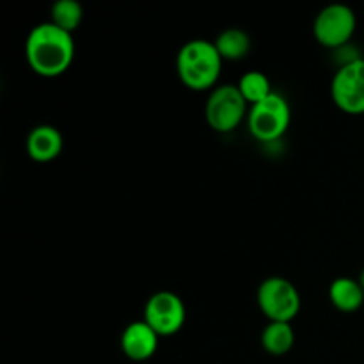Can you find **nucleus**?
Listing matches in <instances>:
<instances>
[{"mask_svg": "<svg viewBox=\"0 0 364 364\" xmlns=\"http://www.w3.org/2000/svg\"><path fill=\"white\" fill-rule=\"evenodd\" d=\"M25 59L39 77H59L75 59L73 34L63 31L52 21L36 25L25 41Z\"/></svg>", "mask_w": 364, "mask_h": 364, "instance_id": "f257e3e1", "label": "nucleus"}, {"mask_svg": "<svg viewBox=\"0 0 364 364\" xmlns=\"http://www.w3.org/2000/svg\"><path fill=\"white\" fill-rule=\"evenodd\" d=\"M329 299L341 313H355L364 304V290L352 277H338L329 287Z\"/></svg>", "mask_w": 364, "mask_h": 364, "instance_id": "9b49d317", "label": "nucleus"}, {"mask_svg": "<svg viewBox=\"0 0 364 364\" xmlns=\"http://www.w3.org/2000/svg\"><path fill=\"white\" fill-rule=\"evenodd\" d=\"M247 105L238 85L224 84L210 92L205 105V117L208 127L219 134H230L240 127L247 117Z\"/></svg>", "mask_w": 364, "mask_h": 364, "instance_id": "7ed1b4c3", "label": "nucleus"}, {"mask_svg": "<svg viewBox=\"0 0 364 364\" xmlns=\"http://www.w3.org/2000/svg\"><path fill=\"white\" fill-rule=\"evenodd\" d=\"M291 121V110L287 100L277 92L249 109L247 127L255 139L274 142L287 134Z\"/></svg>", "mask_w": 364, "mask_h": 364, "instance_id": "39448f33", "label": "nucleus"}, {"mask_svg": "<svg viewBox=\"0 0 364 364\" xmlns=\"http://www.w3.org/2000/svg\"><path fill=\"white\" fill-rule=\"evenodd\" d=\"M52 23L73 34L84 20V9L77 0H57L50 11Z\"/></svg>", "mask_w": 364, "mask_h": 364, "instance_id": "4468645a", "label": "nucleus"}, {"mask_svg": "<svg viewBox=\"0 0 364 364\" xmlns=\"http://www.w3.org/2000/svg\"><path fill=\"white\" fill-rule=\"evenodd\" d=\"M295 333L291 323L269 322L262 333V347L270 355H287L294 348Z\"/></svg>", "mask_w": 364, "mask_h": 364, "instance_id": "f8f14e48", "label": "nucleus"}, {"mask_svg": "<svg viewBox=\"0 0 364 364\" xmlns=\"http://www.w3.org/2000/svg\"><path fill=\"white\" fill-rule=\"evenodd\" d=\"M223 70V57L213 41L192 39L176 55V71L181 84L192 91H208L217 84Z\"/></svg>", "mask_w": 364, "mask_h": 364, "instance_id": "f03ea898", "label": "nucleus"}, {"mask_svg": "<svg viewBox=\"0 0 364 364\" xmlns=\"http://www.w3.org/2000/svg\"><path fill=\"white\" fill-rule=\"evenodd\" d=\"M334 105L345 114H364V57L345 63L336 71L331 84Z\"/></svg>", "mask_w": 364, "mask_h": 364, "instance_id": "0eeeda50", "label": "nucleus"}, {"mask_svg": "<svg viewBox=\"0 0 364 364\" xmlns=\"http://www.w3.org/2000/svg\"><path fill=\"white\" fill-rule=\"evenodd\" d=\"M238 89H240L242 96L245 98V102L249 105H256V103L263 102L265 98H269L272 95V87H270V80L267 78V75L259 73V71H249V73L242 75V78L238 80Z\"/></svg>", "mask_w": 364, "mask_h": 364, "instance_id": "2eb2a0df", "label": "nucleus"}, {"mask_svg": "<svg viewBox=\"0 0 364 364\" xmlns=\"http://www.w3.org/2000/svg\"><path fill=\"white\" fill-rule=\"evenodd\" d=\"M359 284H361L363 287V290H364V269H363V272H361V276H359Z\"/></svg>", "mask_w": 364, "mask_h": 364, "instance_id": "dca6fc26", "label": "nucleus"}, {"mask_svg": "<svg viewBox=\"0 0 364 364\" xmlns=\"http://www.w3.org/2000/svg\"><path fill=\"white\" fill-rule=\"evenodd\" d=\"M256 302L269 322L291 323L301 311V294L291 281L284 277H267L258 288Z\"/></svg>", "mask_w": 364, "mask_h": 364, "instance_id": "20e7f679", "label": "nucleus"}, {"mask_svg": "<svg viewBox=\"0 0 364 364\" xmlns=\"http://www.w3.org/2000/svg\"><path fill=\"white\" fill-rule=\"evenodd\" d=\"M217 52L223 57V60H242L251 50V39H249L247 32L242 28H226L217 36L213 41Z\"/></svg>", "mask_w": 364, "mask_h": 364, "instance_id": "ddd939ff", "label": "nucleus"}, {"mask_svg": "<svg viewBox=\"0 0 364 364\" xmlns=\"http://www.w3.org/2000/svg\"><path fill=\"white\" fill-rule=\"evenodd\" d=\"M63 134L52 124H39L32 128L25 142L28 156L39 164H48L55 160L63 151Z\"/></svg>", "mask_w": 364, "mask_h": 364, "instance_id": "9d476101", "label": "nucleus"}, {"mask_svg": "<svg viewBox=\"0 0 364 364\" xmlns=\"http://www.w3.org/2000/svg\"><path fill=\"white\" fill-rule=\"evenodd\" d=\"M355 25L358 18L350 7L343 4H331L316 14L313 21V36L323 48L336 50L350 41Z\"/></svg>", "mask_w": 364, "mask_h": 364, "instance_id": "423d86ee", "label": "nucleus"}, {"mask_svg": "<svg viewBox=\"0 0 364 364\" xmlns=\"http://www.w3.org/2000/svg\"><path fill=\"white\" fill-rule=\"evenodd\" d=\"M144 322L162 336H174L187 322V308L173 291H156L144 306Z\"/></svg>", "mask_w": 364, "mask_h": 364, "instance_id": "6e6552de", "label": "nucleus"}, {"mask_svg": "<svg viewBox=\"0 0 364 364\" xmlns=\"http://www.w3.org/2000/svg\"><path fill=\"white\" fill-rule=\"evenodd\" d=\"M160 336L144 322H132L121 334V350L132 361H148L159 350Z\"/></svg>", "mask_w": 364, "mask_h": 364, "instance_id": "1a4fd4ad", "label": "nucleus"}]
</instances>
